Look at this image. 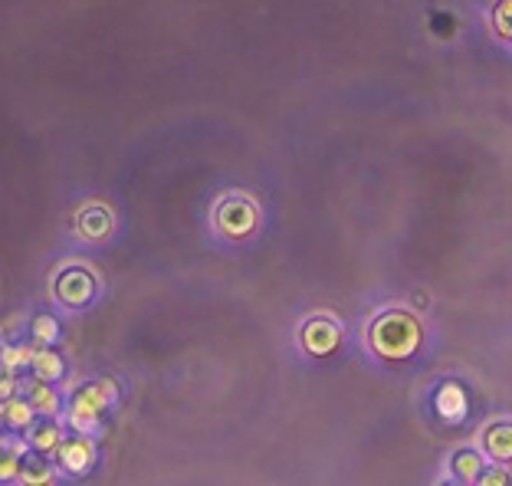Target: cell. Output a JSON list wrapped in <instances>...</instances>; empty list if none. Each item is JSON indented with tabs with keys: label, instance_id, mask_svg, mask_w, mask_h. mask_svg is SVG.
Returning a JSON list of instances; mask_svg holds the SVG:
<instances>
[{
	"label": "cell",
	"instance_id": "cell-1",
	"mask_svg": "<svg viewBox=\"0 0 512 486\" xmlns=\"http://www.w3.org/2000/svg\"><path fill=\"white\" fill-rule=\"evenodd\" d=\"M424 342V329L417 322L414 312L407 309H388L368 326V345L371 352L384 362H407L411 355H417Z\"/></svg>",
	"mask_w": 512,
	"mask_h": 486
},
{
	"label": "cell",
	"instance_id": "cell-2",
	"mask_svg": "<svg viewBox=\"0 0 512 486\" xmlns=\"http://www.w3.org/2000/svg\"><path fill=\"white\" fill-rule=\"evenodd\" d=\"M112 404H115L112 381H86L73 395V401H69V427L76 434L92 437L102 427V421L109 418Z\"/></svg>",
	"mask_w": 512,
	"mask_h": 486
},
{
	"label": "cell",
	"instance_id": "cell-3",
	"mask_svg": "<svg viewBox=\"0 0 512 486\" xmlns=\"http://www.w3.org/2000/svg\"><path fill=\"white\" fill-rule=\"evenodd\" d=\"M214 227L227 240H247L260 227V207H256L253 198H243V194L220 198L214 207Z\"/></svg>",
	"mask_w": 512,
	"mask_h": 486
},
{
	"label": "cell",
	"instance_id": "cell-4",
	"mask_svg": "<svg viewBox=\"0 0 512 486\" xmlns=\"http://www.w3.org/2000/svg\"><path fill=\"white\" fill-rule=\"evenodd\" d=\"M96 276H92L89 270H83V266H66V270L56 273L53 280V296L56 303L66 306V309H83L89 306L92 299H96Z\"/></svg>",
	"mask_w": 512,
	"mask_h": 486
},
{
	"label": "cell",
	"instance_id": "cell-5",
	"mask_svg": "<svg viewBox=\"0 0 512 486\" xmlns=\"http://www.w3.org/2000/svg\"><path fill=\"white\" fill-rule=\"evenodd\" d=\"M299 342H302V349H306V355L325 358L342 345V329L335 326L332 319H309L299 332Z\"/></svg>",
	"mask_w": 512,
	"mask_h": 486
},
{
	"label": "cell",
	"instance_id": "cell-6",
	"mask_svg": "<svg viewBox=\"0 0 512 486\" xmlns=\"http://www.w3.org/2000/svg\"><path fill=\"white\" fill-rule=\"evenodd\" d=\"M56 457H60V467L73 477H83L92 467H96V444L86 434H73L63 437L60 447H56Z\"/></svg>",
	"mask_w": 512,
	"mask_h": 486
},
{
	"label": "cell",
	"instance_id": "cell-7",
	"mask_svg": "<svg viewBox=\"0 0 512 486\" xmlns=\"http://www.w3.org/2000/svg\"><path fill=\"white\" fill-rule=\"evenodd\" d=\"M112 230H115V217H112V211L106 204L92 201V204H83L76 211V234L83 240L102 243V240L112 237Z\"/></svg>",
	"mask_w": 512,
	"mask_h": 486
},
{
	"label": "cell",
	"instance_id": "cell-8",
	"mask_svg": "<svg viewBox=\"0 0 512 486\" xmlns=\"http://www.w3.org/2000/svg\"><path fill=\"white\" fill-rule=\"evenodd\" d=\"M63 427H60V421L56 418H33L30 421V427H27V447L30 450H37V454H56V447H60V441H63Z\"/></svg>",
	"mask_w": 512,
	"mask_h": 486
},
{
	"label": "cell",
	"instance_id": "cell-9",
	"mask_svg": "<svg viewBox=\"0 0 512 486\" xmlns=\"http://www.w3.org/2000/svg\"><path fill=\"white\" fill-rule=\"evenodd\" d=\"M483 450L486 457L496 460L499 467H506L512 460V424L509 421H493L483 431Z\"/></svg>",
	"mask_w": 512,
	"mask_h": 486
},
{
	"label": "cell",
	"instance_id": "cell-10",
	"mask_svg": "<svg viewBox=\"0 0 512 486\" xmlns=\"http://www.w3.org/2000/svg\"><path fill=\"white\" fill-rule=\"evenodd\" d=\"M434 408H437L440 418L450 421V424L463 421L467 418V391H463L460 385H453V381H447V385L437 391Z\"/></svg>",
	"mask_w": 512,
	"mask_h": 486
},
{
	"label": "cell",
	"instance_id": "cell-11",
	"mask_svg": "<svg viewBox=\"0 0 512 486\" xmlns=\"http://www.w3.org/2000/svg\"><path fill=\"white\" fill-rule=\"evenodd\" d=\"M30 401V408L40 414V418H56L60 414V395L53 391L50 381H37L33 378V385L27 388V395H23Z\"/></svg>",
	"mask_w": 512,
	"mask_h": 486
},
{
	"label": "cell",
	"instance_id": "cell-12",
	"mask_svg": "<svg viewBox=\"0 0 512 486\" xmlns=\"http://www.w3.org/2000/svg\"><path fill=\"white\" fill-rule=\"evenodd\" d=\"M30 372H33V378H37V381H50V385H56V381L66 375V365H63L60 355L43 345L40 352L30 355Z\"/></svg>",
	"mask_w": 512,
	"mask_h": 486
},
{
	"label": "cell",
	"instance_id": "cell-13",
	"mask_svg": "<svg viewBox=\"0 0 512 486\" xmlns=\"http://www.w3.org/2000/svg\"><path fill=\"white\" fill-rule=\"evenodd\" d=\"M486 470L483 464V454L480 450H457V454L450 457V473H453V480H460V483H476V477Z\"/></svg>",
	"mask_w": 512,
	"mask_h": 486
},
{
	"label": "cell",
	"instance_id": "cell-14",
	"mask_svg": "<svg viewBox=\"0 0 512 486\" xmlns=\"http://www.w3.org/2000/svg\"><path fill=\"white\" fill-rule=\"evenodd\" d=\"M33 418H37V411L30 408V401L23 395H14V398L4 401V424L7 427H14V431H27Z\"/></svg>",
	"mask_w": 512,
	"mask_h": 486
},
{
	"label": "cell",
	"instance_id": "cell-15",
	"mask_svg": "<svg viewBox=\"0 0 512 486\" xmlns=\"http://www.w3.org/2000/svg\"><path fill=\"white\" fill-rule=\"evenodd\" d=\"M17 480H23V483H50L53 473H50V464L43 460V454H37V450H27L23 460H20Z\"/></svg>",
	"mask_w": 512,
	"mask_h": 486
},
{
	"label": "cell",
	"instance_id": "cell-16",
	"mask_svg": "<svg viewBox=\"0 0 512 486\" xmlns=\"http://www.w3.org/2000/svg\"><path fill=\"white\" fill-rule=\"evenodd\" d=\"M30 355H33V349H23V345H7V349H0V368H4V375H20L23 368H30Z\"/></svg>",
	"mask_w": 512,
	"mask_h": 486
},
{
	"label": "cell",
	"instance_id": "cell-17",
	"mask_svg": "<svg viewBox=\"0 0 512 486\" xmlns=\"http://www.w3.org/2000/svg\"><path fill=\"white\" fill-rule=\"evenodd\" d=\"M30 332L40 345H53L56 339H60V319L50 316V312H43V316H37L30 322Z\"/></svg>",
	"mask_w": 512,
	"mask_h": 486
},
{
	"label": "cell",
	"instance_id": "cell-18",
	"mask_svg": "<svg viewBox=\"0 0 512 486\" xmlns=\"http://www.w3.org/2000/svg\"><path fill=\"white\" fill-rule=\"evenodd\" d=\"M509 14H512V4H509V0H499L496 10H493V20H490L499 43H509L512 40V20H509Z\"/></svg>",
	"mask_w": 512,
	"mask_h": 486
},
{
	"label": "cell",
	"instance_id": "cell-19",
	"mask_svg": "<svg viewBox=\"0 0 512 486\" xmlns=\"http://www.w3.org/2000/svg\"><path fill=\"white\" fill-rule=\"evenodd\" d=\"M17 388H20L17 375H4V378H0V401L14 398V395H17Z\"/></svg>",
	"mask_w": 512,
	"mask_h": 486
},
{
	"label": "cell",
	"instance_id": "cell-20",
	"mask_svg": "<svg viewBox=\"0 0 512 486\" xmlns=\"http://www.w3.org/2000/svg\"><path fill=\"white\" fill-rule=\"evenodd\" d=\"M506 480H509L506 467H503V470H493V473H486V470H483L480 477H476V483H483V486H486V483H506Z\"/></svg>",
	"mask_w": 512,
	"mask_h": 486
},
{
	"label": "cell",
	"instance_id": "cell-21",
	"mask_svg": "<svg viewBox=\"0 0 512 486\" xmlns=\"http://www.w3.org/2000/svg\"><path fill=\"white\" fill-rule=\"evenodd\" d=\"M0 424H4V401H0Z\"/></svg>",
	"mask_w": 512,
	"mask_h": 486
}]
</instances>
